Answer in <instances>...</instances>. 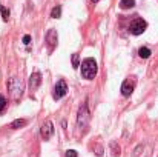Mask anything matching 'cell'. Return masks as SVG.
<instances>
[{
  "instance_id": "6da1fadb",
  "label": "cell",
  "mask_w": 158,
  "mask_h": 157,
  "mask_svg": "<svg viewBox=\"0 0 158 157\" xmlns=\"http://www.w3.org/2000/svg\"><path fill=\"white\" fill-rule=\"evenodd\" d=\"M6 86H8V93H9V96H11L12 100H19V99L22 97L23 91H25V83H23V80L19 79V77H11V79H8Z\"/></svg>"
},
{
  "instance_id": "7a4b0ae2",
  "label": "cell",
  "mask_w": 158,
  "mask_h": 157,
  "mask_svg": "<svg viewBox=\"0 0 158 157\" xmlns=\"http://www.w3.org/2000/svg\"><path fill=\"white\" fill-rule=\"evenodd\" d=\"M80 66H81V76H83L85 79L92 80V79L97 76L98 66H97V62H95L94 59H91V57L85 59V60L80 63Z\"/></svg>"
},
{
  "instance_id": "3957f363",
  "label": "cell",
  "mask_w": 158,
  "mask_h": 157,
  "mask_svg": "<svg viewBox=\"0 0 158 157\" xmlns=\"http://www.w3.org/2000/svg\"><path fill=\"white\" fill-rule=\"evenodd\" d=\"M89 120H91V114H89V109H88V105L83 103L78 108V116H77V128L78 129H86L88 125H89Z\"/></svg>"
},
{
  "instance_id": "277c9868",
  "label": "cell",
  "mask_w": 158,
  "mask_h": 157,
  "mask_svg": "<svg viewBox=\"0 0 158 157\" xmlns=\"http://www.w3.org/2000/svg\"><path fill=\"white\" fill-rule=\"evenodd\" d=\"M146 28H148V22L138 17V19H135V20L131 22V25H129V33L134 34V36H140V34H143V33L146 31Z\"/></svg>"
},
{
  "instance_id": "5b68a950",
  "label": "cell",
  "mask_w": 158,
  "mask_h": 157,
  "mask_svg": "<svg viewBox=\"0 0 158 157\" xmlns=\"http://www.w3.org/2000/svg\"><path fill=\"white\" fill-rule=\"evenodd\" d=\"M135 85H137V79H135L134 76H132V77H127V79L123 82V85H121V94H123L124 97H129V96L134 93Z\"/></svg>"
},
{
  "instance_id": "8992f818",
  "label": "cell",
  "mask_w": 158,
  "mask_h": 157,
  "mask_svg": "<svg viewBox=\"0 0 158 157\" xmlns=\"http://www.w3.org/2000/svg\"><path fill=\"white\" fill-rule=\"evenodd\" d=\"M66 93H68V85H66V82H64V80H58L57 85H55V88H54L52 97L55 99V100H58V99L64 97Z\"/></svg>"
},
{
  "instance_id": "52a82bcc",
  "label": "cell",
  "mask_w": 158,
  "mask_h": 157,
  "mask_svg": "<svg viewBox=\"0 0 158 157\" xmlns=\"http://www.w3.org/2000/svg\"><path fill=\"white\" fill-rule=\"evenodd\" d=\"M40 134H42V137L45 139V140H49L51 137H52L54 134V125L51 120H46L43 125H42V128H40Z\"/></svg>"
},
{
  "instance_id": "ba28073f",
  "label": "cell",
  "mask_w": 158,
  "mask_h": 157,
  "mask_svg": "<svg viewBox=\"0 0 158 157\" xmlns=\"http://www.w3.org/2000/svg\"><path fill=\"white\" fill-rule=\"evenodd\" d=\"M57 42H58V34L55 29H49L48 34H46V45H48V50L52 52L54 48L57 46Z\"/></svg>"
},
{
  "instance_id": "9c48e42d",
  "label": "cell",
  "mask_w": 158,
  "mask_h": 157,
  "mask_svg": "<svg viewBox=\"0 0 158 157\" xmlns=\"http://www.w3.org/2000/svg\"><path fill=\"white\" fill-rule=\"evenodd\" d=\"M40 83H42V74L40 72H32L31 77H29V88H31V91H37Z\"/></svg>"
},
{
  "instance_id": "30bf717a",
  "label": "cell",
  "mask_w": 158,
  "mask_h": 157,
  "mask_svg": "<svg viewBox=\"0 0 158 157\" xmlns=\"http://www.w3.org/2000/svg\"><path fill=\"white\" fill-rule=\"evenodd\" d=\"M26 123H28V122H26L25 119H15L14 122H11L9 128H11V129H19V128H23Z\"/></svg>"
},
{
  "instance_id": "8fae6325",
  "label": "cell",
  "mask_w": 158,
  "mask_h": 157,
  "mask_svg": "<svg viewBox=\"0 0 158 157\" xmlns=\"http://www.w3.org/2000/svg\"><path fill=\"white\" fill-rule=\"evenodd\" d=\"M135 6V0H121L120 2V8L121 9H131Z\"/></svg>"
},
{
  "instance_id": "7c38bea8",
  "label": "cell",
  "mask_w": 158,
  "mask_h": 157,
  "mask_svg": "<svg viewBox=\"0 0 158 157\" xmlns=\"http://www.w3.org/2000/svg\"><path fill=\"white\" fill-rule=\"evenodd\" d=\"M151 54H152L151 50H149V48H146V46H143V48H140V50H138V55H140L141 59H149V57H151Z\"/></svg>"
},
{
  "instance_id": "4fadbf2b",
  "label": "cell",
  "mask_w": 158,
  "mask_h": 157,
  "mask_svg": "<svg viewBox=\"0 0 158 157\" xmlns=\"http://www.w3.org/2000/svg\"><path fill=\"white\" fill-rule=\"evenodd\" d=\"M60 15H61V6L57 5V6H54L52 11H51V17H52V19H58Z\"/></svg>"
},
{
  "instance_id": "5bb4252c",
  "label": "cell",
  "mask_w": 158,
  "mask_h": 157,
  "mask_svg": "<svg viewBox=\"0 0 158 157\" xmlns=\"http://www.w3.org/2000/svg\"><path fill=\"white\" fill-rule=\"evenodd\" d=\"M0 11H2V19H3V22H8V19H9V9L5 8V6H2Z\"/></svg>"
},
{
  "instance_id": "9a60e30c",
  "label": "cell",
  "mask_w": 158,
  "mask_h": 157,
  "mask_svg": "<svg viewBox=\"0 0 158 157\" xmlns=\"http://www.w3.org/2000/svg\"><path fill=\"white\" fill-rule=\"evenodd\" d=\"M6 106H8V102H6V99H5V97H3V96L0 94V114H2V112H3L5 109H6Z\"/></svg>"
},
{
  "instance_id": "2e32d148",
  "label": "cell",
  "mask_w": 158,
  "mask_h": 157,
  "mask_svg": "<svg viewBox=\"0 0 158 157\" xmlns=\"http://www.w3.org/2000/svg\"><path fill=\"white\" fill-rule=\"evenodd\" d=\"M72 66L74 68H78L80 66V57H78V54H72Z\"/></svg>"
},
{
  "instance_id": "e0dca14e",
  "label": "cell",
  "mask_w": 158,
  "mask_h": 157,
  "mask_svg": "<svg viewBox=\"0 0 158 157\" xmlns=\"http://www.w3.org/2000/svg\"><path fill=\"white\" fill-rule=\"evenodd\" d=\"M66 157H78V156H77V151H74V150H68V151H66Z\"/></svg>"
},
{
  "instance_id": "ac0fdd59",
  "label": "cell",
  "mask_w": 158,
  "mask_h": 157,
  "mask_svg": "<svg viewBox=\"0 0 158 157\" xmlns=\"http://www.w3.org/2000/svg\"><path fill=\"white\" fill-rule=\"evenodd\" d=\"M23 43H25V45H29V43H31V36H29V34H26V36L23 37Z\"/></svg>"
},
{
  "instance_id": "d6986e66",
  "label": "cell",
  "mask_w": 158,
  "mask_h": 157,
  "mask_svg": "<svg viewBox=\"0 0 158 157\" xmlns=\"http://www.w3.org/2000/svg\"><path fill=\"white\" fill-rule=\"evenodd\" d=\"M91 2H94V3H97V2H100V0H91Z\"/></svg>"
}]
</instances>
